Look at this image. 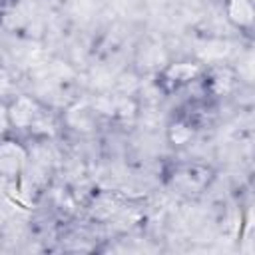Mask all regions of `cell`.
Wrapping results in <instances>:
<instances>
[{
	"label": "cell",
	"instance_id": "1",
	"mask_svg": "<svg viewBox=\"0 0 255 255\" xmlns=\"http://www.w3.org/2000/svg\"><path fill=\"white\" fill-rule=\"evenodd\" d=\"M28 165V149L10 137H0V177L14 179Z\"/></svg>",
	"mask_w": 255,
	"mask_h": 255
},
{
	"label": "cell",
	"instance_id": "2",
	"mask_svg": "<svg viewBox=\"0 0 255 255\" xmlns=\"http://www.w3.org/2000/svg\"><path fill=\"white\" fill-rule=\"evenodd\" d=\"M38 116V106L32 98L20 96L8 106V122L14 128H32Z\"/></svg>",
	"mask_w": 255,
	"mask_h": 255
},
{
	"label": "cell",
	"instance_id": "3",
	"mask_svg": "<svg viewBox=\"0 0 255 255\" xmlns=\"http://www.w3.org/2000/svg\"><path fill=\"white\" fill-rule=\"evenodd\" d=\"M225 12H227V18H229L235 26L247 28V26L253 24L255 12H253L251 0H227Z\"/></svg>",
	"mask_w": 255,
	"mask_h": 255
},
{
	"label": "cell",
	"instance_id": "4",
	"mask_svg": "<svg viewBox=\"0 0 255 255\" xmlns=\"http://www.w3.org/2000/svg\"><path fill=\"white\" fill-rule=\"evenodd\" d=\"M197 74H199V68H197L195 64H187V62L171 64V66L165 70V78L171 80V82H189V80H193Z\"/></svg>",
	"mask_w": 255,
	"mask_h": 255
},
{
	"label": "cell",
	"instance_id": "5",
	"mask_svg": "<svg viewBox=\"0 0 255 255\" xmlns=\"http://www.w3.org/2000/svg\"><path fill=\"white\" fill-rule=\"evenodd\" d=\"M191 128L187 126V124H183V122H175L171 128H169V141L173 143V145H183V143H187L189 139H191Z\"/></svg>",
	"mask_w": 255,
	"mask_h": 255
}]
</instances>
